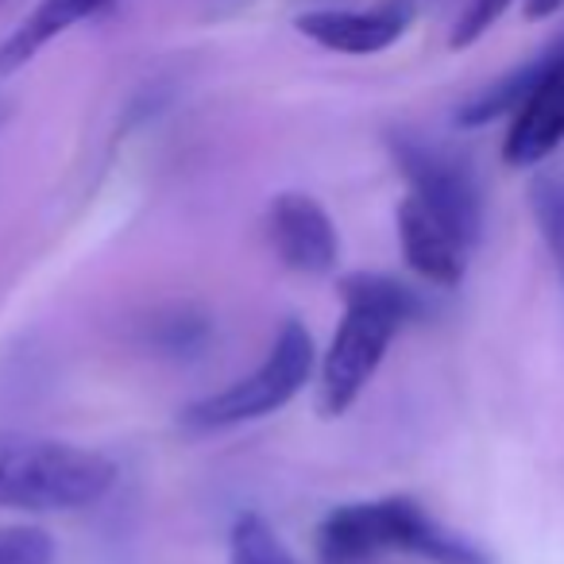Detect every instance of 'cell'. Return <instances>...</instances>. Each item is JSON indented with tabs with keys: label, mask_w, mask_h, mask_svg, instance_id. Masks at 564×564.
Returning <instances> with one entry per match:
<instances>
[{
	"label": "cell",
	"mask_w": 564,
	"mask_h": 564,
	"mask_svg": "<svg viewBox=\"0 0 564 564\" xmlns=\"http://www.w3.org/2000/svg\"><path fill=\"white\" fill-rule=\"evenodd\" d=\"M345 322L322 360V414L340 417L376 379L391 340L422 314V299L399 279L356 271L340 282Z\"/></svg>",
	"instance_id": "1"
},
{
	"label": "cell",
	"mask_w": 564,
	"mask_h": 564,
	"mask_svg": "<svg viewBox=\"0 0 564 564\" xmlns=\"http://www.w3.org/2000/svg\"><path fill=\"white\" fill-rule=\"evenodd\" d=\"M117 484V464L74 441L0 433V510L70 514L97 507Z\"/></svg>",
	"instance_id": "2"
},
{
	"label": "cell",
	"mask_w": 564,
	"mask_h": 564,
	"mask_svg": "<svg viewBox=\"0 0 564 564\" xmlns=\"http://www.w3.org/2000/svg\"><path fill=\"white\" fill-rule=\"evenodd\" d=\"M383 553H414L433 564H491L468 538L433 522L414 499L345 502L317 525L322 564H368Z\"/></svg>",
	"instance_id": "3"
},
{
	"label": "cell",
	"mask_w": 564,
	"mask_h": 564,
	"mask_svg": "<svg viewBox=\"0 0 564 564\" xmlns=\"http://www.w3.org/2000/svg\"><path fill=\"white\" fill-rule=\"evenodd\" d=\"M314 337L306 325L286 322L274 337L267 360L251 371L248 379H236L225 391L205 394V399L189 402L182 410V430L189 433H220L236 430L243 422H259V417L282 410L314 376Z\"/></svg>",
	"instance_id": "4"
},
{
	"label": "cell",
	"mask_w": 564,
	"mask_h": 564,
	"mask_svg": "<svg viewBox=\"0 0 564 564\" xmlns=\"http://www.w3.org/2000/svg\"><path fill=\"white\" fill-rule=\"evenodd\" d=\"M394 163L402 178L410 182V194L430 205L437 217H445L468 243H476L484 225V202L471 171L445 148L417 140V135H391Z\"/></svg>",
	"instance_id": "5"
},
{
	"label": "cell",
	"mask_w": 564,
	"mask_h": 564,
	"mask_svg": "<svg viewBox=\"0 0 564 564\" xmlns=\"http://www.w3.org/2000/svg\"><path fill=\"white\" fill-rule=\"evenodd\" d=\"M417 0H379L376 9H322L294 20L306 40L337 55H379L410 32Z\"/></svg>",
	"instance_id": "6"
},
{
	"label": "cell",
	"mask_w": 564,
	"mask_h": 564,
	"mask_svg": "<svg viewBox=\"0 0 564 564\" xmlns=\"http://www.w3.org/2000/svg\"><path fill=\"white\" fill-rule=\"evenodd\" d=\"M564 143V40L553 43L538 86L518 105L510 132L502 140V159L510 166H541Z\"/></svg>",
	"instance_id": "7"
},
{
	"label": "cell",
	"mask_w": 564,
	"mask_h": 564,
	"mask_svg": "<svg viewBox=\"0 0 564 564\" xmlns=\"http://www.w3.org/2000/svg\"><path fill=\"white\" fill-rule=\"evenodd\" d=\"M279 259L299 274H329L340 259V240L329 213L310 194H279L267 213Z\"/></svg>",
	"instance_id": "8"
},
{
	"label": "cell",
	"mask_w": 564,
	"mask_h": 564,
	"mask_svg": "<svg viewBox=\"0 0 564 564\" xmlns=\"http://www.w3.org/2000/svg\"><path fill=\"white\" fill-rule=\"evenodd\" d=\"M399 243L410 271L422 274L425 282L445 286V291L464 282L471 243L414 194H406L399 205Z\"/></svg>",
	"instance_id": "9"
},
{
	"label": "cell",
	"mask_w": 564,
	"mask_h": 564,
	"mask_svg": "<svg viewBox=\"0 0 564 564\" xmlns=\"http://www.w3.org/2000/svg\"><path fill=\"white\" fill-rule=\"evenodd\" d=\"M105 4H112V0H40L32 9V17L0 43V82L12 78L17 70H24L51 40L70 32L74 24H82L94 12H101Z\"/></svg>",
	"instance_id": "10"
},
{
	"label": "cell",
	"mask_w": 564,
	"mask_h": 564,
	"mask_svg": "<svg viewBox=\"0 0 564 564\" xmlns=\"http://www.w3.org/2000/svg\"><path fill=\"white\" fill-rule=\"evenodd\" d=\"M228 561L232 564H294L291 549L282 545L263 514H240L228 538Z\"/></svg>",
	"instance_id": "11"
},
{
	"label": "cell",
	"mask_w": 564,
	"mask_h": 564,
	"mask_svg": "<svg viewBox=\"0 0 564 564\" xmlns=\"http://www.w3.org/2000/svg\"><path fill=\"white\" fill-rule=\"evenodd\" d=\"M530 209L549 251L564 267V174H541L530 186Z\"/></svg>",
	"instance_id": "12"
},
{
	"label": "cell",
	"mask_w": 564,
	"mask_h": 564,
	"mask_svg": "<svg viewBox=\"0 0 564 564\" xmlns=\"http://www.w3.org/2000/svg\"><path fill=\"white\" fill-rule=\"evenodd\" d=\"M55 541L40 525H0V564H51Z\"/></svg>",
	"instance_id": "13"
},
{
	"label": "cell",
	"mask_w": 564,
	"mask_h": 564,
	"mask_svg": "<svg viewBox=\"0 0 564 564\" xmlns=\"http://www.w3.org/2000/svg\"><path fill=\"white\" fill-rule=\"evenodd\" d=\"M507 9H510V0H471L468 9L460 12V20H456L453 35H448V47L464 51V47H471L476 40H484V35L491 32V24Z\"/></svg>",
	"instance_id": "14"
},
{
	"label": "cell",
	"mask_w": 564,
	"mask_h": 564,
	"mask_svg": "<svg viewBox=\"0 0 564 564\" xmlns=\"http://www.w3.org/2000/svg\"><path fill=\"white\" fill-rule=\"evenodd\" d=\"M525 4V20H549L564 9V0H522Z\"/></svg>",
	"instance_id": "15"
}]
</instances>
